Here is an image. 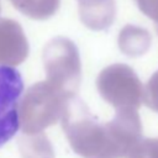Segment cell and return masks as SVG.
I'll list each match as a JSON object with an SVG mask.
<instances>
[{"label":"cell","instance_id":"cell-1","mask_svg":"<svg viewBox=\"0 0 158 158\" xmlns=\"http://www.w3.org/2000/svg\"><path fill=\"white\" fill-rule=\"evenodd\" d=\"M22 91L23 81L20 72L0 64V148L19 131V105Z\"/></svg>","mask_w":158,"mask_h":158}]
</instances>
